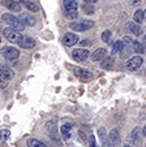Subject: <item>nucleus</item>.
I'll list each match as a JSON object with an SVG mask.
<instances>
[{
    "mask_svg": "<svg viewBox=\"0 0 146 147\" xmlns=\"http://www.w3.org/2000/svg\"><path fill=\"white\" fill-rule=\"evenodd\" d=\"M127 28H128V30H129L130 33H133L134 35H140V34L142 33V29H141L140 25H138V24H136V22H128L127 24Z\"/></svg>",
    "mask_w": 146,
    "mask_h": 147,
    "instance_id": "14",
    "label": "nucleus"
},
{
    "mask_svg": "<svg viewBox=\"0 0 146 147\" xmlns=\"http://www.w3.org/2000/svg\"><path fill=\"white\" fill-rule=\"evenodd\" d=\"M141 133H142V130H141L140 128L133 129V131L130 133V136H129V141L132 142V143H134V144H140V142H141Z\"/></svg>",
    "mask_w": 146,
    "mask_h": 147,
    "instance_id": "13",
    "label": "nucleus"
},
{
    "mask_svg": "<svg viewBox=\"0 0 146 147\" xmlns=\"http://www.w3.org/2000/svg\"><path fill=\"white\" fill-rule=\"evenodd\" d=\"M67 147H77V146H76V144H73V143H69Z\"/></svg>",
    "mask_w": 146,
    "mask_h": 147,
    "instance_id": "37",
    "label": "nucleus"
},
{
    "mask_svg": "<svg viewBox=\"0 0 146 147\" xmlns=\"http://www.w3.org/2000/svg\"><path fill=\"white\" fill-rule=\"evenodd\" d=\"M8 78H5L1 73H0V89H5L7 85H8Z\"/></svg>",
    "mask_w": 146,
    "mask_h": 147,
    "instance_id": "29",
    "label": "nucleus"
},
{
    "mask_svg": "<svg viewBox=\"0 0 146 147\" xmlns=\"http://www.w3.org/2000/svg\"><path fill=\"white\" fill-rule=\"evenodd\" d=\"M0 73L5 78H8V80L13 78V70H11V68H8V67H1L0 68Z\"/></svg>",
    "mask_w": 146,
    "mask_h": 147,
    "instance_id": "19",
    "label": "nucleus"
},
{
    "mask_svg": "<svg viewBox=\"0 0 146 147\" xmlns=\"http://www.w3.org/2000/svg\"><path fill=\"white\" fill-rule=\"evenodd\" d=\"M84 1H86V3H89V4H94V3H96L98 0H84Z\"/></svg>",
    "mask_w": 146,
    "mask_h": 147,
    "instance_id": "34",
    "label": "nucleus"
},
{
    "mask_svg": "<svg viewBox=\"0 0 146 147\" xmlns=\"http://www.w3.org/2000/svg\"><path fill=\"white\" fill-rule=\"evenodd\" d=\"M112 65H113V59L110 57V56H107V57L102 61V68H105V69H111Z\"/></svg>",
    "mask_w": 146,
    "mask_h": 147,
    "instance_id": "25",
    "label": "nucleus"
},
{
    "mask_svg": "<svg viewBox=\"0 0 146 147\" xmlns=\"http://www.w3.org/2000/svg\"><path fill=\"white\" fill-rule=\"evenodd\" d=\"M26 143H28L29 147H47L44 143H42L41 141H38V139H35V138H29Z\"/></svg>",
    "mask_w": 146,
    "mask_h": 147,
    "instance_id": "20",
    "label": "nucleus"
},
{
    "mask_svg": "<svg viewBox=\"0 0 146 147\" xmlns=\"http://www.w3.org/2000/svg\"><path fill=\"white\" fill-rule=\"evenodd\" d=\"M107 56H108L107 50H105V48H98V50H95L90 55V59H91V61H103Z\"/></svg>",
    "mask_w": 146,
    "mask_h": 147,
    "instance_id": "7",
    "label": "nucleus"
},
{
    "mask_svg": "<svg viewBox=\"0 0 146 147\" xmlns=\"http://www.w3.org/2000/svg\"><path fill=\"white\" fill-rule=\"evenodd\" d=\"M0 43H1V36H0Z\"/></svg>",
    "mask_w": 146,
    "mask_h": 147,
    "instance_id": "40",
    "label": "nucleus"
},
{
    "mask_svg": "<svg viewBox=\"0 0 146 147\" xmlns=\"http://www.w3.org/2000/svg\"><path fill=\"white\" fill-rule=\"evenodd\" d=\"M18 45L21 46L22 48H25V50H30V48H33L34 46H35V40L31 39L30 36H22L21 42H20Z\"/></svg>",
    "mask_w": 146,
    "mask_h": 147,
    "instance_id": "12",
    "label": "nucleus"
},
{
    "mask_svg": "<svg viewBox=\"0 0 146 147\" xmlns=\"http://www.w3.org/2000/svg\"><path fill=\"white\" fill-rule=\"evenodd\" d=\"M24 5H25L30 12H38L39 11L38 4H35L34 1H30V0H24Z\"/></svg>",
    "mask_w": 146,
    "mask_h": 147,
    "instance_id": "18",
    "label": "nucleus"
},
{
    "mask_svg": "<svg viewBox=\"0 0 146 147\" xmlns=\"http://www.w3.org/2000/svg\"><path fill=\"white\" fill-rule=\"evenodd\" d=\"M18 18L25 26H34L35 25V22H37V20L34 18L30 13H21Z\"/></svg>",
    "mask_w": 146,
    "mask_h": 147,
    "instance_id": "10",
    "label": "nucleus"
},
{
    "mask_svg": "<svg viewBox=\"0 0 146 147\" xmlns=\"http://www.w3.org/2000/svg\"><path fill=\"white\" fill-rule=\"evenodd\" d=\"M84 11H86V13H89V14L94 13V8L91 5H88V4H85V5H84Z\"/></svg>",
    "mask_w": 146,
    "mask_h": 147,
    "instance_id": "31",
    "label": "nucleus"
},
{
    "mask_svg": "<svg viewBox=\"0 0 146 147\" xmlns=\"http://www.w3.org/2000/svg\"><path fill=\"white\" fill-rule=\"evenodd\" d=\"M102 40L105 42V43H110V42H111V31H110V30L103 31V34H102Z\"/></svg>",
    "mask_w": 146,
    "mask_h": 147,
    "instance_id": "28",
    "label": "nucleus"
},
{
    "mask_svg": "<svg viewBox=\"0 0 146 147\" xmlns=\"http://www.w3.org/2000/svg\"><path fill=\"white\" fill-rule=\"evenodd\" d=\"M93 26H94V22L90 21V20H84V21H80V22L71 24V29L73 31H85L91 29Z\"/></svg>",
    "mask_w": 146,
    "mask_h": 147,
    "instance_id": "3",
    "label": "nucleus"
},
{
    "mask_svg": "<svg viewBox=\"0 0 146 147\" xmlns=\"http://www.w3.org/2000/svg\"><path fill=\"white\" fill-rule=\"evenodd\" d=\"M1 20H3L5 24H8L12 29H14V30H17V31H22L25 29V25L20 21L18 17L13 16V14H11V13H4L3 16H1Z\"/></svg>",
    "mask_w": 146,
    "mask_h": 147,
    "instance_id": "1",
    "label": "nucleus"
},
{
    "mask_svg": "<svg viewBox=\"0 0 146 147\" xmlns=\"http://www.w3.org/2000/svg\"><path fill=\"white\" fill-rule=\"evenodd\" d=\"M3 4L9 9L11 12H20L21 11V4L16 0H5L3 1Z\"/></svg>",
    "mask_w": 146,
    "mask_h": 147,
    "instance_id": "11",
    "label": "nucleus"
},
{
    "mask_svg": "<svg viewBox=\"0 0 146 147\" xmlns=\"http://www.w3.org/2000/svg\"><path fill=\"white\" fill-rule=\"evenodd\" d=\"M65 17L69 20H76L78 17V12L77 9H68V11H65Z\"/></svg>",
    "mask_w": 146,
    "mask_h": 147,
    "instance_id": "24",
    "label": "nucleus"
},
{
    "mask_svg": "<svg viewBox=\"0 0 146 147\" xmlns=\"http://www.w3.org/2000/svg\"><path fill=\"white\" fill-rule=\"evenodd\" d=\"M9 136H11V131L9 130H7V129L0 130V143H4L9 138Z\"/></svg>",
    "mask_w": 146,
    "mask_h": 147,
    "instance_id": "26",
    "label": "nucleus"
},
{
    "mask_svg": "<svg viewBox=\"0 0 146 147\" xmlns=\"http://www.w3.org/2000/svg\"><path fill=\"white\" fill-rule=\"evenodd\" d=\"M143 60L141 56H133V57H130L129 60L125 63V68H127L128 70H130V72H134V70H137L138 68L142 65Z\"/></svg>",
    "mask_w": 146,
    "mask_h": 147,
    "instance_id": "4",
    "label": "nucleus"
},
{
    "mask_svg": "<svg viewBox=\"0 0 146 147\" xmlns=\"http://www.w3.org/2000/svg\"><path fill=\"white\" fill-rule=\"evenodd\" d=\"M124 147H130V146H128V144H125V146Z\"/></svg>",
    "mask_w": 146,
    "mask_h": 147,
    "instance_id": "39",
    "label": "nucleus"
},
{
    "mask_svg": "<svg viewBox=\"0 0 146 147\" xmlns=\"http://www.w3.org/2000/svg\"><path fill=\"white\" fill-rule=\"evenodd\" d=\"M133 20H134L136 24H142L143 21V11H141V9H137V11L134 12V14H133Z\"/></svg>",
    "mask_w": 146,
    "mask_h": 147,
    "instance_id": "21",
    "label": "nucleus"
},
{
    "mask_svg": "<svg viewBox=\"0 0 146 147\" xmlns=\"http://www.w3.org/2000/svg\"><path fill=\"white\" fill-rule=\"evenodd\" d=\"M108 141L112 144H119L120 143V137H119V131L117 130H111L110 137H108Z\"/></svg>",
    "mask_w": 146,
    "mask_h": 147,
    "instance_id": "15",
    "label": "nucleus"
},
{
    "mask_svg": "<svg viewBox=\"0 0 146 147\" xmlns=\"http://www.w3.org/2000/svg\"><path fill=\"white\" fill-rule=\"evenodd\" d=\"M3 55H4V57H5L7 60L13 61V60H16V59H18L20 51L17 50V48H14V47H7V48H4Z\"/></svg>",
    "mask_w": 146,
    "mask_h": 147,
    "instance_id": "6",
    "label": "nucleus"
},
{
    "mask_svg": "<svg viewBox=\"0 0 146 147\" xmlns=\"http://www.w3.org/2000/svg\"><path fill=\"white\" fill-rule=\"evenodd\" d=\"M89 147H98V144H96V141H95V138H94V136L89 137Z\"/></svg>",
    "mask_w": 146,
    "mask_h": 147,
    "instance_id": "30",
    "label": "nucleus"
},
{
    "mask_svg": "<svg viewBox=\"0 0 146 147\" xmlns=\"http://www.w3.org/2000/svg\"><path fill=\"white\" fill-rule=\"evenodd\" d=\"M75 74H76V77L77 78H80L81 81H90L91 78H93V73L90 72V70H88V69H84V68H78V67H76L75 69Z\"/></svg>",
    "mask_w": 146,
    "mask_h": 147,
    "instance_id": "5",
    "label": "nucleus"
},
{
    "mask_svg": "<svg viewBox=\"0 0 146 147\" xmlns=\"http://www.w3.org/2000/svg\"><path fill=\"white\" fill-rule=\"evenodd\" d=\"M63 4L65 11H68V9H77L78 7V3L76 0H63Z\"/></svg>",
    "mask_w": 146,
    "mask_h": 147,
    "instance_id": "17",
    "label": "nucleus"
},
{
    "mask_svg": "<svg viewBox=\"0 0 146 147\" xmlns=\"http://www.w3.org/2000/svg\"><path fill=\"white\" fill-rule=\"evenodd\" d=\"M46 130H47V133L50 134V136H54V137H56L55 125H54L52 122H47V124H46Z\"/></svg>",
    "mask_w": 146,
    "mask_h": 147,
    "instance_id": "27",
    "label": "nucleus"
},
{
    "mask_svg": "<svg viewBox=\"0 0 146 147\" xmlns=\"http://www.w3.org/2000/svg\"><path fill=\"white\" fill-rule=\"evenodd\" d=\"M143 43H142V46H143V48H145V50H146V35H143Z\"/></svg>",
    "mask_w": 146,
    "mask_h": 147,
    "instance_id": "35",
    "label": "nucleus"
},
{
    "mask_svg": "<svg viewBox=\"0 0 146 147\" xmlns=\"http://www.w3.org/2000/svg\"><path fill=\"white\" fill-rule=\"evenodd\" d=\"M89 53L90 52L84 50V48H77V50H73L72 56H73V59H75L76 61H84L89 57Z\"/></svg>",
    "mask_w": 146,
    "mask_h": 147,
    "instance_id": "8",
    "label": "nucleus"
},
{
    "mask_svg": "<svg viewBox=\"0 0 146 147\" xmlns=\"http://www.w3.org/2000/svg\"><path fill=\"white\" fill-rule=\"evenodd\" d=\"M142 134H143V137H146V125L143 126V129H142Z\"/></svg>",
    "mask_w": 146,
    "mask_h": 147,
    "instance_id": "36",
    "label": "nucleus"
},
{
    "mask_svg": "<svg viewBox=\"0 0 146 147\" xmlns=\"http://www.w3.org/2000/svg\"><path fill=\"white\" fill-rule=\"evenodd\" d=\"M61 134H63L64 139L71 138V136H72V126H71V125H69V124L63 125V126H61Z\"/></svg>",
    "mask_w": 146,
    "mask_h": 147,
    "instance_id": "16",
    "label": "nucleus"
},
{
    "mask_svg": "<svg viewBox=\"0 0 146 147\" xmlns=\"http://www.w3.org/2000/svg\"><path fill=\"white\" fill-rule=\"evenodd\" d=\"M141 4V0H130V5H140Z\"/></svg>",
    "mask_w": 146,
    "mask_h": 147,
    "instance_id": "33",
    "label": "nucleus"
},
{
    "mask_svg": "<svg viewBox=\"0 0 146 147\" xmlns=\"http://www.w3.org/2000/svg\"><path fill=\"white\" fill-rule=\"evenodd\" d=\"M123 48H124V43H123V42H121V40L115 42V45H113V47H112V53L115 55V53L121 52V51H123Z\"/></svg>",
    "mask_w": 146,
    "mask_h": 147,
    "instance_id": "22",
    "label": "nucleus"
},
{
    "mask_svg": "<svg viewBox=\"0 0 146 147\" xmlns=\"http://www.w3.org/2000/svg\"><path fill=\"white\" fill-rule=\"evenodd\" d=\"M143 20H145V21H146V9H145V11H143Z\"/></svg>",
    "mask_w": 146,
    "mask_h": 147,
    "instance_id": "38",
    "label": "nucleus"
},
{
    "mask_svg": "<svg viewBox=\"0 0 146 147\" xmlns=\"http://www.w3.org/2000/svg\"><path fill=\"white\" fill-rule=\"evenodd\" d=\"M81 46H85V47H88V46H90V40H89V39H82V40H81V43H80Z\"/></svg>",
    "mask_w": 146,
    "mask_h": 147,
    "instance_id": "32",
    "label": "nucleus"
},
{
    "mask_svg": "<svg viewBox=\"0 0 146 147\" xmlns=\"http://www.w3.org/2000/svg\"><path fill=\"white\" fill-rule=\"evenodd\" d=\"M132 48L136 53H142L143 51H145L142 43H140V42H134V40H133V43H132Z\"/></svg>",
    "mask_w": 146,
    "mask_h": 147,
    "instance_id": "23",
    "label": "nucleus"
},
{
    "mask_svg": "<svg viewBox=\"0 0 146 147\" xmlns=\"http://www.w3.org/2000/svg\"><path fill=\"white\" fill-rule=\"evenodd\" d=\"M77 42H78V36L73 33H67L63 38V43L67 47H72V46L77 45Z\"/></svg>",
    "mask_w": 146,
    "mask_h": 147,
    "instance_id": "9",
    "label": "nucleus"
},
{
    "mask_svg": "<svg viewBox=\"0 0 146 147\" xmlns=\"http://www.w3.org/2000/svg\"><path fill=\"white\" fill-rule=\"evenodd\" d=\"M3 34H4V36L7 38V40L12 42V43H20V42H21V39H22L21 33H20V31H17V30H14V29H12V28L4 29Z\"/></svg>",
    "mask_w": 146,
    "mask_h": 147,
    "instance_id": "2",
    "label": "nucleus"
}]
</instances>
